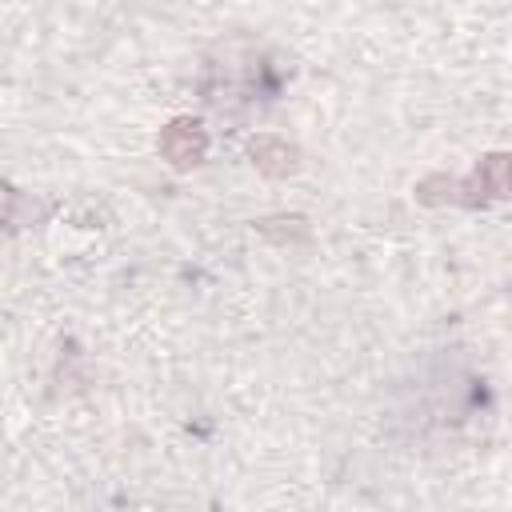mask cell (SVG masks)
I'll return each instance as SVG.
<instances>
[{"label": "cell", "instance_id": "1", "mask_svg": "<svg viewBox=\"0 0 512 512\" xmlns=\"http://www.w3.org/2000/svg\"><path fill=\"white\" fill-rule=\"evenodd\" d=\"M512 196V152H492L476 164L468 180H460V204L476 208L488 200H508Z\"/></svg>", "mask_w": 512, "mask_h": 512}, {"label": "cell", "instance_id": "2", "mask_svg": "<svg viewBox=\"0 0 512 512\" xmlns=\"http://www.w3.org/2000/svg\"><path fill=\"white\" fill-rule=\"evenodd\" d=\"M156 148H160V156H164L172 168H192V164H200V160L208 156V132H204L200 120L176 116V120H168V124L160 128Z\"/></svg>", "mask_w": 512, "mask_h": 512}, {"label": "cell", "instance_id": "3", "mask_svg": "<svg viewBox=\"0 0 512 512\" xmlns=\"http://www.w3.org/2000/svg\"><path fill=\"white\" fill-rule=\"evenodd\" d=\"M248 156H252V164H256L264 176H272V180H280V176L296 172V164H300V152H296L288 140L268 136V132H264V136H252Z\"/></svg>", "mask_w": 512, "mask_h": 512}]
</instances>
